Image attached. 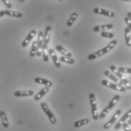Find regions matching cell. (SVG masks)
<instances>
[{
  "label": "cell",
  "instance_id": "5bb4252c",
  "mask_svg": "<svg viewBox=\"0 0 131 131\" xmlns=\"http://www.w3.org/2000/svg\"><path fill=\"white\" fill-rule=\"evenodd\" d=\"M34 81L37 84H39L42 85H44L45 87H48V88H51L53 86V82L50 81L48 79H44V78H40V77H37L34 79Z\"/></svg>",
  "mask_w": 131,
  "mask_h": 131
},
{
  "label": "cell",
  "instance_id": "cb8c5ba5",
  "mask_svg": "<svg viewBox=\"0 0 131 131\" xmlns=\"http://www.w3.org/2000/svg\"><path fill=\"white\" fill-rule=\"evenodd\" d=\"M77 17H78V14L76 13V12L72 14L70 16V17H69V19H68V20H67V25L68 26H72V25L74 24V22L76 21V20L77 19Z\"/></svg>",
  "mask_w": 131,
  "mask_h": 131
},
{
  "label": "cell",
  "instance_id": "4fadbf2b",
  "mask_svg": "<svg viewBox=\"0 0 131 131\" xmlns=\"http://www.w3.org/2000/svg\"><path fill=\"white\" fill-rule=\"evenodd\" d=\"M48 53H49V56L51 57V58H52V60H53V63H54L55 66H56V68H60L62 65H61L60 60H58V57H57L56 53H55V51L51 48V49H49Z\"/></svg>",
  "mask_w": 131,
  "mask_h": 131
},
{
  "label": "cell",
  "instance_id": "5b68a950",
  "mask_svg": "<svg viewBox=\"0 0 131 131\" xmlns=\"http://www.w3.org/2000/svg\"><path fill=\"white\" fill-rule=\"evenodd\" d=\"M41 108H42V111L44 112V113L47 115V117L49 118L50 123H51L52 124H53V125L56 124L57 120H56V118L55 117V115L53 114V112H51V110L49 109L48 105H47L46 103H41Z\"/></svg>",
  "mask_w": 131,
  "mask_h": 131
},
{
  "label": "cell",
  "instance_id": "ba28073f",
  "mask_svg": "<svg viewBox=\"0 0 131 131\" xmlns=\"http://www.w3.org/2000/svg\"><path fill=\"white\" fill-rule=\"evenodd\" d=\"M120 114H121V110H120V109H118V111H116L115 113V114L113 115V116L111 117V118L106 124H105L104 128L107 130V129H109L111 127H112V126L115 124L116 121L118 119L119 116L120 115Z\"/></svg>",
  "mask_w": 131,
  "mask_h": 131
},
{
  "label": "cell",
  "instance_id": "8992f818",
  "mask_svg": "<svg viewBox=\"0 0 131 131\" xmlns=\"http://www.w3.org/2000/svg\"><path fill=\"white\" fill-rule=\"evenodd\" d=\"M102 84L105 86V87H107V88H111V89L117 91L125 92L126 90H127L124 86H120V85L117 84L115 83H113V82H110L108 80H102Z\"/></svg>",
  "mask_w": 131,
  "mask_h": 131
},
{
  "label": "cell",
  "instance_id": "e0dca14e",
  "mask_svg": "<svg viewBox=\"0 0 131 131\" xmlns=\"http://www.w3.org/2000/svg\"><path fill=\"white\" fill-rule=\"evenodd\" d=\"M49 91V88H48V87H45V88H43L42 89H41L40 90V91L38 93H37L35 96H34V100H36V101H39Z\"/></svg>",
  "mask_w": 131,
  "mask_h": 131
},
{
  "label": "cell",
  "instance_id": "7402d4cb",
  "mask_svg": "<svg viewBox=\"0 0 131 131\" xmlns=\"http://www.w3.org/2000/svg\"><path fill=\"white\" fill-rule=\"evenodd\" d=\"M90 122V120L87 119V118H85V119H82V120H79L77 121L74 122V127L75 128H79V127H81L84 125H86L87 124H89Z\"/></svg>",
  "mask_w": 131,
  "mask_h": 131
},
{
  "label": "cell",
  "instance_id": "603a6c76",
  "mask_svg": "<svg viewBox=\"0 0 131 131\" xmlns=\"http://www.w3.org/2000/svg\"><path fill=\"white\" fill-rule=\"evenodd\" d=\"M37 41H34L32 44V46H31V48H30V51L29 53V55L30 57H34L37 54Z\"/></svg>",
  "mask_w": 131,
  "mask_h": 131
},
{
  "label": "cell",
  "instance_id": "8d00e7d4",
  "mask_svg": "<svg viewBox=\"0 0 131 131\" xmlns=\"http://www.w3.org/2000/svg\"><path fill=\"white\" fill-rule=\"evenodd\" d=\"M129 119H130V120H131V116H130V118H129Z\"/></svg>",
  "mask_w": 131,
  "mask_h": 131
},
{
  "label": "cell",
  "instance_id": "8fae6325",
  "mask_svg": "<svg viewBox=\"0 0 131 131\" xmlns=\"http://www.w3.org/2000/svg\"><path fill=\"white\" fill-rule=\"evenodd\" d=\"M93 12H94V13L107 16L108 17H114L115 16V14L113 12H111V11H108L106 9H103V8H95L93 9Z\"/></svg>",
  "mask_w": 131,
  "mask_h": 131
},
{
  "label": "cell",
  "instance_id": "d590c367",
  "mask_svg": "<svg viewBox=\"0 0 131 131\" xmlns=\"http://www.w3.org/2000/svg\"><path fill=\"white\" fill-rule=\"evenodd\" d=\"M19 2H21V3H23V2H25V0H19Z\"/></svg>",
  "mask_w": 131,
  "mask_h": 131
},
{
  "label": "cell",
  "instance_id": "4dcf8cb0",
  "mask_svg": "<svg viewBox=\"0 0 131 131\" xmlns=\"http://www.w3.org/2000/svg\"><path fill=\"white\" fill-rule=\"evenodd\" d=\"M122 127H123V128H124V131H131V129L130 128V127H129L128 124H127V123H126V122L123 124Z\"/></svg>",
  "mask_w": 131,
  "mask_h": 131
},
{
  "label": "cell",
  "instance_id": "f1b7e54d",
  "mask_svg": "<svg viewBox=\"0 0 131 131\" xmlns=\"http://www.w3.org/2000/svg\"><path fill=\"white\" fill-rule=\"evenodd\" d=\"M42 58H43V61L44 62H48L49 61V56L46 54V53L45 51H42Z\"/></svg>",
  "mask_w": 131,
  "mask_h": 131
},
{
  "label": "cell",
  "instance_id": "4316f807",
  "mask_svg": "<svg viewBox=\"0 0 131 131\" xmlns=\"http://www.w3.org/2000/svg\"><path fill=\"white\" fill-rule=\"evenodd\" d=\"M118 70L122 73H127L131 74V68H127V67H119L118 68Z\"/></svg>",
  "mask_w": 131,
  "mask_h": 131
},
{
  "label": "cell",
  "instance_id": "d6986e66",
  "mask_svg": "<svg viewBox=\"0 0 131 131\" xmlns=\"http://www.w3.org/2000/svg\"><path fill=\"white\" fill-rule=\"evenodd\" d=\"M124 36H125V42L127 47H131V31L128 27L125 28L124 30Z\"/></svg>",
  "mask_w": 131,
  "mask_h": 131
},
{
  "label": "cell",
  "instance_id": "2e32d148",
  "mask_svg": "<svg viewBox=\"0 0 131 131\" xmlns=\"http://www.w3.org/2000/svg\"><path fill=\"white\" fill-rule=\"evenodd\" d=\"M113 28V25L111 24H108L105 25H101V26H96L93 27V31L94 32H102V31H107L108 29H111Z\"/></svg>",
  "mask_w": 131,
  "mask_h": 131
},
{
  "label": "cell",
  "instance_id": "3957f363",
  "mask_svg": "<svg viewBox=\"0 0 131 131\" xmlns=\"http://www.w3.org/2000/svg\"><path fill=\"white\" fill-rule=\"evenodd\" d=\"M119 100H120V96H119V95H115V96L112 98V100L109 102L108 105H107L105 108L102 110V112L100 113V115H99V118L102 119V118H105V116L109 113V112H110V111L115 106V105L118 103Z\"/></svg>",
  "mask_w": 131,
  "mask_h": 131
},
{
  "label": "cell",
  "instance_id": "d4e9b609",
  "mask_svg": "<svg viewBox=\"0 0 131 131\" xmlns=\"http://www.w3.org/2000/svg\"><path fill=\"white\" fill-rule=\"evenodd\" d=\"M59 60L61 62L65 63L67 64H74V60L72 57H65V56L61 57Z\"/></svg>",
  "mask_w": 131,
  "mask_h": 131
},
{
  "label": "cell",
  "instance_id": "836d02e7",
  "mask_svg": "<svg viewBox=\"0 0 131 131\" xmlns=\"http://www.w3.org/2000/svg\"><path fill=\"white\" fill-rule=\"evenodd\" d=\"M127 124H130V125H131V120H130V119H128V121H127Z\"/></svg>",
  "mask_w": 131,
  "mask_h": 131
},
{
  "label": "cell",
  "instance_id": "d6a6232c",
  "mask_svg": "<svg viewBox=\"0 0 131 131\" xmlns=\"http://www.w3.org/2000/svg\"><path fill=\"white\" fill-rule=\"evenodd\" d=\"M127 17L130 19V20L131 21V12H128L127 13Z\"/></svg>",
  "mask_w": 131,
  "mask_h": 131
},
{
  "label": "cell",
  "instance_id": "ffe728a7",
  "mask_svg": "<svg viewBox=\"0 0 131 131\" xmlns=\"http://www.w3.org/2000/svg\"><path fill=\"white\" fill-rule=\"evenodd\" d=\"M5 14L7 16L9 17H17V18H21L22 17L23 14L18 12H15V11H12L10 9H6L5 10Z\"/></svg>",
  "mask_w": 131,
  "mask_h": 131
},
{
  "label": "cell",
  "instance_id": "7a4b0ae2",
  "mask_svg": "<svg viewBox=\"0 0 131 131\" xmlns=\"http://www.w3.org/2000/svg\"><path fill=\"white\" fill-rule=\"evenodd\" d=\"M110 69L111 72H113V74H115L118 79L120 80V81L122 82V84L124 85V88L127 90H130L131 89V84L129 83L128 80L127 79V78L123 75L122 72H119L118 70V68L114 65H111L110 66Z\"/></svg>",
  "mask_w": 131,
  "mask_h": 131
},
{
  "label": "cell",
  "instance_id": "ac0fdd59",
  "mask_svg": "<svg viewBox=\"0 0 131 131\" xmlns=\"http://www.w3.org/2000/svg\"><path fill=\"white\" fill-rule=\"evenodd\" d=\"M0 118L2 120V124L3 127L8 128L9 127V122L8 120V117L4 111H0Z\"/></svg>",
  "mask_w": 131,
  "mask_h": 131
},
{
  "label": "cell",
  "instance_id": "6da1fadb",
  "mask_svg": "<svg viewBox=\"0 0 131 131\" xmlns=\"http://www.w3.org/2000/svg\"><path fill=\"white\" fill-rule=\"evenodd\" d=\"M118 44V41L117 40H112L107 46H105V48H102L101 50H99L95 52L90 53V55H88L87 59L89 60H95L103 55H105L108 52H110L111 50H113V48L117 45Z\"/></svg>",
  "mask_w": 131,
  "mask_h": 131
},
{
  "label": "cell",
  "instance_id": "e575fe53",
  "mask_svg": "<svg viewBox=\"0 0 131 131\" xmlns=\"http://www.w3.org/2000/svg\"><path fill=\"white\" fill-rule=\"evenodd\" d=\"M121 1H124V2H131V0H121Z\"/></svg>",
  "mask_w": 131,
  "mask_h": 131
},
{
  "label": "cell",
  "instance_id": "83f0119b",
  "mask_svg": "<svg viewBox=\"0 0 131 131\" xmlns=\"http://www.w3.org/2000/svg\"><path fill=\"white\" fill-rule=\"evenodd\" d=\"M2 2L4 3V5L7 7V8H8V9L12 8V3L10 2V1H9V0H2Z\"/></svg>",
  "mask_w": 131,
  "mask_h": 131
},
{
  "label": "cell",
  "instance_id": "9c48e42d",
  "mask_svg": "<svg viewBox=\"0 0 131 131\" xmlns=\"http://www.w3.org/2000/svg\"><path fill=\"white\" fill-rule=\"evenodd\" d=\"M131 116V109H130L128 112H127L123 116H122V118H120L119 121H118V122L115 124V130H119L121 127H122V125H123V124L124 123H125L129 118H130Z\"/></svg>",
  "mask_w": 131,
  "mask_h": 131
},
{
  "label": "cell",
  "instance_id": "74e56055",
  "mask_svg": "<svg viewBox=\"0 0 131 131\" xmlns=\"http://www.w3.org/2000/svg\"><path fill=\"white\" fill-rule=\"evenodd\" d=\"M59 1H63V0H59Z\"/></svg>",
  "mask_w": 131,
  "mask_h": 131
},
{
  "label": "cell",
  "instance_id": "9a60e30c",
  "mask_svg": "<svg viewBox=\"0 0 131 131\" xmlns=\"http://www.w3.org/2000/svg\"><path fill=\"white\" fill-rule=\"evenodd\" d=\"M33 91H18L14 93V96L16 97H27V96H31L33 95Z\"/></svg>",
  "mask_w": 131,
  "mask_h": 131
},
{
  "label": "cell",
  "instance_id": "f546056e",
  "mask_svg": "<svg viewBox=\"0 0 131 131\" xmlns=\"http://www.w3.org/2000/svg\"><path fill=\"white\" fill-rule=\"evenodd\" d=\"M124 20H125V23H126V24L127 25V27L130 29V30L131 31V21L130 20V19H129L127 17H126L124 18Z\"/></svg>",
  "mask_w": 131,
  "mask_h": 131
},
{
  "label": "cell",
  "instance_id": "30bf717a",
  "mask_svg": "<svg viewBox=\"0 0 131 131\" xmlns=\"http://www.w3.org/2000/svg\"><path fill=\"white\" fill-rule=\"evenodd\" d=\"M36 34H37V31L35 30V29H33V30H31L29 33H28V35L26 36V38L24 39V40L22 41V43H21V46H22V48H26L27 46L29 45V43L32 41V39L34 38V36H36Z\"/></svg>",
  "mask_w": 131,
  "mask_h": 131
},
{
  "label": "cell",
  "instance_id": "7c38bea8",
  "mask_svg": "<svg viewBox=\"0 0 131 131\" xmlns=\"http://www.w3.org/2000/svg\"><path fill=\"white\" fill-rule=\"evenodd\" d=\"M104 75H105L107 78L111 79L114 83H115V84H119V85H120V86H123V84H122V82L120 81V80L118 79V77H117L115 74H113L111 72L108 71V70H105V72H104Z\"/></svg>",
  "mask_w": 131,
  "mask_h": 131
},
{
  "label": "cell",
  "instance_id": "52a82bcc",
  "mask_svg": "<svg viewBox=\"0 0 131 131\" xmlns=\"http://www.w3.org/2000/svg\"><path fill=\"white\" fill-rule=\"evenodd\" d=\"M52 32V27L50 26H47L45 28V32L43 33V44H42V51H45L48 48V45L50 39V35Z\"/></svg>",
  "mask_w": 131,
  "mask_h": 131
},
{
  "label": "cell",
  "instance_id": "484cf974",
  "mask_svg": "<svg viewBox=\"0 0 131 131\" xmlns=\"http://www.w3.org/2000/svg\"><path fill=\"white\" fill-rule=\"evenodd\" d=\"M101 36L104 38H107V39H113L115 35L112 32H108V31H102L101 32Z\"/></svg>",
  "mask_w": 131,
  "mask_h": 131
},
{
  "label": "cell",
  "instance_id": "277c9868",
  "mask_svg": "<svg viewBox=\"0 0 131 131\" xmlns=\"http://www.w3.org/2000/svg\"><path fill=\"white\" fill-rule=\"evenodd\" d=\"M89 99L91 105V111H92V119L95 121H97L99 119V113H98V108H97V103H96V100L94 93H90L89 94Z\"/></svg>",
  "mask_w": 131,
  "mask_h": 131
},
{
  "label": "cell",
  "instance_id": "1f68e13d",
  "mask_svg": "<svg viewBox=\"0 0 131 131\" xmlns=\"http://www.w3.org/2000/svg\"><path fill=\"white\" fill-rule=\"evenodd\" d=\"M4 15H5V10H2V11H0V18H1V17H2Z\"/></svg>",
  "mask_w": 131,
  "mask_h": 131
},
{
  "label": "cell",
  "instance_id": "44dd1931",
  "mask_svg": "<svg viewBox=\"0 0 131 131\" xmlns=\"http://www.w3.org/2000/svg\"><path fill=\"white\" fill-rule=\"evenodd\" d=\"M56 50L60 53H62V55H64L65 57H72V53L71 52H69L67 50H66L65 48H63L62 46L61 45H56L55 47Z\"/></svg>",
  "mask_w": 131,
  "mask_h": 131
}]
</instances>
